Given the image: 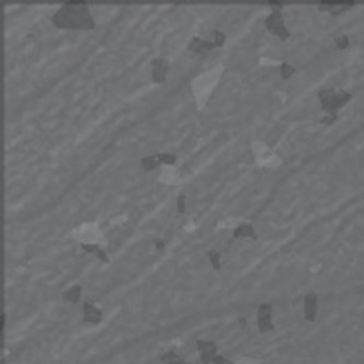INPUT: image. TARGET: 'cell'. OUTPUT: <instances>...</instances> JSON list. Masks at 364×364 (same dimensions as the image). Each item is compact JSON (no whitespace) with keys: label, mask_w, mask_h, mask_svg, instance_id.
Here are the masks:
<instances>
[{"label":"cell","mask_w":364,"mask_h":364,"mask_svg":"<svg viewBox=\"0 0 364 364\" xmlns=\"http://www.w3.org/2000/svg\"><path fill=\"white\" fill-rule=\"evenodd\" d=\"M53 24L60 29H93L95 19L88 7L64 6L53 15Z\"/></svg>","instance_id":"1"},{"label":"cell","mask_w":364,"mask_h":364,"mask_svg":"<svg viewBox=\"0 0 364 364\" xmlns=\"http://www.w3.org/2000/svg\"><path fill=\"white\" fill-rule=\"evenodd\" d=\"M320 106L330 117H337V109L351 100V93L348 91H335V90H322L319 91Z\"/></svg>","instance_id":"2"},{"label":"cell","mask_w":364,"mask_h":364,"mask_svg":"<svg viewBox=\"0 0 364 364\" xmlns=\"http://www.w3.org/2000/svg\"><path fill=\"white\" fill-rule=\"evenodd\" d=\"M266 29L269 33H273L275 37H279L281 40H288L290 39V31L284 26V17H282L281 11H273L266 19Z\"/></svg>","instance_id":"3"},{"label":"cell","mask_w":364,"mask_h":364,"mask_svg":"<svg viewBox=\"0 0 364 364\" xmlns=\"http://www.w3.org/2000/svg\"><path fill=\"white\" fill-rule=\"evenodd\" d=\"M257 326H259V332L261 333H268L273 330V322H271V306L262 302L259 310H257Z\"/></svg>","instance_id":"4"},{"label":"cell","mask_w":364,"mask_h":364,"mask_svg":"<svg viewBox=\"0 0 364 364\" xmlns=\"http://www.w3.org/2000/svg\"><path fill=\"white\" fill-rule=\"evenodd\" d=\"M168 70H170V64H168L166 58H153L151 60V78H153V82L155 84L164 82Z\"/></svg>","instance_id":"5"},{"label":"cell","mask_w":364,"mask_h":364,"mask_svg":"<svg viewBox=\"0 0 364 364\" xmlns=\"http://www.w3.org/2000/svg\"><path fill=\"white\" fill-rule=\"evenodd\" d=\"M197 350L200 353V363L202 364H211L213 359L217 357V346H215V342L197 340Z\"/></svg>","instance_id":"6"},{"label":"cell","mask_w":364,"mask_h":364,"mask_svg":"<svg viewBox=\"0 0 364 364\" xmlns=\"http://www.w3.org/2000/svg\"><path fill=\"white\" fill-rule=\"evenodd\" d=\"M190 51L193 53H198V55H206L208 51H211L213 48H217L213 40H206V39H200V37H193L192 42L188 44Z\"/></svg>","instance_id":"7"},{"label":"cell","mask_w":364,"mask_h":364,"mask_svg":"<svg viewBox=\"0 0 364 364\" xmlns=\"http://www.w3.org/2000/svg\"><path fill=\"white\" fill-rule=\"evenodd\" d=\"M100 320H102V312L97 306H93L91 302H86V304H84V315H82L84 324H98Z\"/></svg>","instance_id":"8"},{"label":"cell","mask_w":364,"mask_h":364,"mask_svg":"<svg viewBox=\"0 0 364 364\" xmlns=\"http://www.w3.org/2000/svg\"><path fill=\"white\" fill-rule=\"evenodd\" d=\"M304 319L308 322H313L317 319V295L308 293L304 299Z\"/></svg>","instance_id":"9"},{"label":"cell","mask_w":364,"mask_h":364,"mask_svg":"<svg viewBox=\"0 0 364 364\" xmlns=\"http://www.w3.org/2000/svg\"><path fill=\"white\" fill-rule=\"evenodd\" d=\"M233 237L235 239H241V237H249V239H253V241H257V233H255V228L251 226V224H241V226H237L235 230H233Z\"/></svg>","instance_id":"10"},{"label":"cell","mask_w":364,"mask_h":364,"mask_svg":"<svg viewBox=\"0 0 364 364\" xmlns=\"http://www.w3.org/2000/svg\"><path fill=\"white\" fill-rule=\"evenodd\" d=\"M80 293H82V286H80V284H73V286L68 288L64 293H62V297H64L66 300H70V302H78Z\"/></svg>","instance_id":"11"},{"label":"cell","mask_w":364,"mask_h":364,"mask_svg":"<svg viewBox=\"0 0 364 364\" xmlns=\"http://www.w3.org/2000/svg\"><path fill=\"white\" fill-rule=\"evenodd\" d=\"M82 249H84V251H88V253H93V255H97L102 262H106V264L109 262V257L106 255V251H104V249H100L98 246H95V244H82Z\"/></svg>","instance_id":"12"},{"label":"cell","mask_w":364,"mask_h":364,"mask_svg":"<svg viewBox=\"0 0 364 364\" xmlns=\"http://www.w3.org/2000/svg\"><path fill=\"white\" fill-rule=\"evenodd\" d=\"M141 166L146 170V171H151L153 168L160 166V159H159V153L155 155H149V157H144V159L141 160Z\"/></svg>","instance_id":"13"},{"label":"cell","mask_w":364,"mask_h":364,"mask_svg":"<svg viewBox=\"0 0 364 364\" xmlns=\"http://www.w3.org/2000/svg\"><path fill=\"white\" fill-rule=\"evenodd\" d=\"M162 363L164 364H182L184 361L177 355V353H173V351H168V353H164L162 355Z\"/></svg>","instance_id":"14"},{"label":"cell","mask_w":364,"mask_h":364,"mask_svg":"<svg viewBox=\"0 0 364 364\" xmlns=\"http://www.w3.org/2000/svg\"><path fill=\"white\" fill-rule=\"evenodd\" d=\"M208 259H210L213 269H220V253H218V251L210 249V251H208Z\"/></svg>","instance_id":"15"},{"label":"cell","mask_w":364,"mask_h":364,"mask_svg":"<svg viewBox=\"0 0 364 364\" xmlns=\"http://www.w3.org/2000/svg\"><path fill=\"white\" fill-rule=\"evenodd\" d=\"M293 73H295V68H293V66L286 64V62H284V64H281V75H282V78H284V80L291 77Z\"/></svg>","instance_id":"16"},{"label":"cell","mask_w":364,"mask_h":364,"mask_svg":"<svg viewBox=\"0 0 364 364\" xmlns=\"http://www.w3.org/2000/svg\"><path fill=\"white\" fill-rule=\"evenodd\" d=\"M159 159H160V164H175L177 162V157L171 153H159Z\"/></svg>","instance_id":"17"},{"label":"cell","mask_w":364,"mask_h":364,"mask_svg":"<svg viewBox=\"0 0 364 364\" xmlns=\"http://www.w3.org/2000/svg\"><path fill=\"white\" fill-rule=\"evenodd\" d=\"M335 46H337V49H346V48L350 46L348 37H346V35H339L337 39H335Z\"/></svg>","instance_id":"18"},{"label":"cell","mask_w":364,"mask_h":364,"mask_svg":"<svg viewBox=\"0 0 364 364\" xmlns=\"http://www.w3.org/2000/svg\"><path fill=\"white\" fill-rule=\"evenodd\" d=\"M213 42H215L217 48H222L224 42H226V35H224L222 31H215L213 33Z\"/></svg>","instance_id":"19"},{"label":"cell","mask_w":364,"mask_h":364,"mask_svg":"<svg viewBox=\"0 0 364 364\" xmlns=\"http://www.w3.org/2000/svg\"><path fill=\"white\" fill-rule=\"evenodd\" d=\"M177 211L179 213H184L186 211V195H179L177 197Z\"/></svg>","instance_id":"20"},{"label":"cell","mask_w":364,"mask_h":364,"mask_svg":"<svg viewBox=\"0 0 364 364\" xmlns=\"http://www.w3.org/2000/svg\"><path fill=\"white\" fill-rule=\"evenodd\" d=\"M213 364H235V363H231L230 359L222 357V355H217V357L213 359Z\"/></svg>","instance_id":"21"},{"label":"cell","mask_w":364,"mask_h":364,"mask_svg":"<svg viewBox=\"0 0 364 364\" xmlns=\"http://www.w3.org/2000/svg\"><path fill=\"white\" fill-rule=\"evenodd\" d=\"M64 6H78V7H86V2L84 0H70V2H66Z\"/></svg>","instance_id":"22"},{"label":"cell","mask_w":364,"mask_h":364,"mask_svg":"<svg viewBox=\"0 0 364 364\" xmlns=\"http://www.w3.org/2000/svg\"><path fill=\"white\" fill-rule=\"evenodd\" d=\"M268 6L275 7V11H279L281 7H284V4H282V2H277V0H269V2H268Z\"/></svg>","instance_id":"23"},{"label":"cell","mask_w":364,"mask_h":364,"mask_svg":"<svg viewBox=\"0 0 364 364\" xmlns=\"http://www.w3.org/2000/svg\"><path fill=\"white\" fill-rule=\"evenodd\" d=\"M335 119H337V117H330V115H328L326 119H322V124H326V126H330V124H332V122L335 121Z\"/></svg>","instance_id":"24"},{"label":"cell","mask_w":364,"mask_h":364,"mask_svg":"<svg viewBox=\"0 0 364 364\" xmlns=\"http://www.w3.org/2000/svg\"><path fill=\"white\" fill-rule=\"evenodd\" d=\"M182 364H192V363H186V361H184V363H182Z\"/></svg>","instance_id":"25"}]
</instances>
